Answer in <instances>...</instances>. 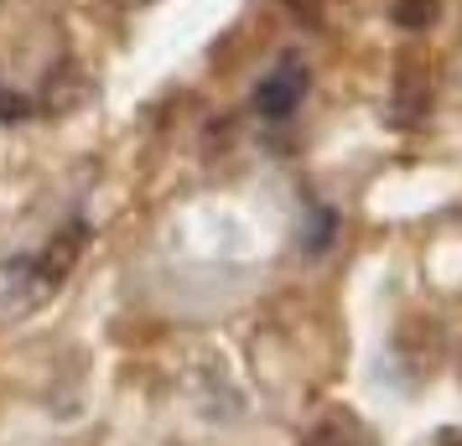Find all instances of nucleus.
I'll use <instances>...</instances> for the list:
<instances>
[{"instance_id":"5","label":"nucleus","mask_w":462,"mask_h":446,"mask_svg":"<svg viewBox=\"0 0 462 446\" xmlns=\"http://www.w3.org/2000/svg\"><path fill=\"white\" fill-rule=\"evenodd\" d=\"M296 16H307V22H322V0H286Z\"/></svg>"},{"instance_id":"3","label":"nucleus","mask_w":462,"mask_h":446,"mask_svg":"<svg viewBox=\"0 0 462 446\" xmlns=\"http://www.w3.org/2000/svg\"><path fill=\"white\" fill-rule=\"evenodd\" d=\"M431 16H437V0H400V5H395V22L411 26V32H420Z\"/></svg>"},{"instance_id":"1","label":"nucleus","mask_w":462,"mask_h":446,"mask_svg":"<svg viewBox=\"0 0 462 446\" xmlns=\"http://www.w3.org/2000/svg\"><path fill=\"white\" fill-rule=\"evenodd\" d=\"M301 94H307V68L296 63H281L275 73H265L260 84H254V114L260 120H291L296 105H301Z\"/></svg>"},{"instance_id":"4","label":"nucleus","mask_w":462,"mask_h":446,"mask_svg":"<svg viewBox=\"0 0 462 446\" xmlns=\"http://www.w3.org/2000/svg\"><path fill=\"white\" fill-rule=\"evenodd\" d=\"M333 213H317V223H312V234H307V250H328V239H333Z\"/></svg>"},{"instance_id":"2","label":"nucleus","mask_w":462,"mask_h":446,"mask_svg":"<svg viewBox=\"0 0 462 446\" xmlns=\"http://www.w3.org/2000/svg\"><path fill=\"white\" fill-rule=\"evenodd\" d=\"M400 109H405V114L426 109V78H420V68H405V73H400Z\"/></svg>"}]
</instances>
